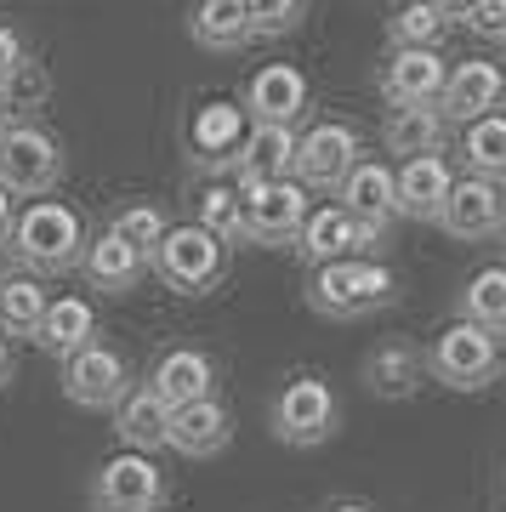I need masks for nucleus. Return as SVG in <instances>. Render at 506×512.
<instances>
[{
  "label": "nucleus",
  "instance_id": "f257e3e1",
  "mask_svg": "<svg viewBox=\"0 0 506 512\" xmlns=\"http://www.w3.org/2000/svg\"><path fill=\"white\" fill-rule=\"evenodd\" d=\"M12 256L29 274H69L80 251H86V222L63 200H29L12 217Z\"/></svg>",
  "mask_w": 506,
  "mask_h": 512
},
{
  "label": "nucleus",
  "instance_id": "f03ea898",
  "mask_svg": "<svg viewBox=\"0 0 506 512\" xmlns=\"http://www.w3.org/2000/svg\"><path fill=\"white\" fill-rule=\"evenodd\" d=\"M506 353H501V336H489V330L467 325V319H450V325L433 336V348H427V376L444 382L450 393H478L501 376Z\"/></svg>",
  "mask_w": 506,
  "mask_h": 512
},
{
  "label": "nucleus",
  "instance_id": "7ed1b4c3",
  "mask_svg": "<svg viewBox=\"0 0 506 512\" xmlns=\"http://www.w3.org/2000/svg\"><path fill=\"white\" fill-rule=\"evenodd\" d=\"M154 274L177 296H205V291H217L222 274H228V245L211 228H199V222H177L154 245Z\"/></svg>",
  "mask_w": 506,
  "mask_h": 512
},
{
  "label": "nucleus",
  "instance_id": "20e7f679",
  "mask_svg": "<svg viewBox=\"0 0 506 512\" xmlns=\"http://www.w3.org/2000/svg\"><path fill=\"white\" fill-rule=\"evenodd\" d=\"M336 421H342V404H336L330 382H319V376H290L279 387V399L268 404L273 439L290 444V450H319L336 433Z\"/></svg>",
  "mask_w": 506,
  "mask_h": 512
},
{
  "label": "nucleus",
  "instance_id": "39448f33",
  "mask_svg": "<svg viewBox=\"0 0 506 512\" xmlns=\"http://www.w3.org/2000/svg\"><path fill=\"white\" fill-rule=\"evenodd\" d=\"M57 183H63V143L46 126L23 120L0 137V188L6 194L35 200V194H52Z\"/></svg>",
  "mask_w": 506,
  "mask_h": 512
},
{
  "label": "nucleus",
  "instance_id": "423d86ee",
  "mask_svg": "<svg viewBox=\"0 0 506 512\" xmlns=\"http://www.w3.org/2000/svg\"><path fill=\"white\" fill-rule=\"evenodd\" d=\"M308 211H313L308 188L296 183V177L239 188V217H245V239H251V245H296Z\"/></svg>",
  "mask_w": 506,
  "mask_h": 512
},
{
  "label": "nucleus",
  "instance_id": "0eeeda50",
  "mask_svg": "<svg viewBox=\"0 0 506 512\" xmlns=\"http://www.w3.org/2000/svg\"><path fill=\"white\" fill-rule=\"evenodd\" d=\"M353 165H359V131L347 126V120H319L313 131L296 137L290 177L308 188V194H336Z\"/></svg>",
  "mask_w": 506,
  "mask_h": 512
},
{
  "label": "nucleus",
  "instance_id": "6e6552de",
  "mask_svg": "<svg viewBox=\"0 0 506 512\" xmlns=\"http://www.w3.org/2000/svg\"><path fill=\"white\" fill-rule=\"evenodd\" d=\"M131 393V365L114 342H86L63 359V399L80 410H114Z\"/></svg>",
  "mask_w": 506,
  "mask_h": 512
},
{
  "label": "nucleus",
  "instance_id": "1a4fd4ad",
  "mask_svg": "<svg viewBox=\"0 0 506 512\" xmlns=\"http://www.w3.org/2000/svg\"><path fill=\"white\" fill-rule=\"evenodd\" d=\"M91 507L97 512H160L165 507V473L154 467V456L120 450L97 467L91 478Z\"/></svg>",
  "mask_w": 506,
  "mask_h": 512
},
{
  "label": "nucleus",
  "instance_id": "9d476101",
  "mask_svg": "<svg viewBox=\"0 0 506 512\" xmlns=\"http://www.w3.org/2000/svg\"><path fill=\"white\" fill-rule=\"evenodd\" d=\"M336 205L359 222L364 245H370V251H381V239H387V228H393V217H398L393 165H387V160H359L342 177V188H336Z\"/></svg>",
  "mask_w": 506,
  "mask_h": 512
},
{
  "label": "nucleus",
  "instance_id": "9b49d317",
  "mask_svg": "<svg viewBox=\"0 0 506 512\" xmlns=\"http://www.w3.org/2000/svg\"><path fill=\"white\" fill-rule=\"evenodd\" d=\"M308 74L296 63H268L251 74V86L239 97V114H251V126H296L308 114Z\"/></svg>",
  "mask_w": 506,
  "mask_h": 512
},
{
  "label": "nucleus",
  "instance_id": "f8f14e48",
  "mask_svg": "<svg viewBox=\"0 0 506 512\" xmlns=\"http://www.w3.org/2000/svg\"><path fill=\"white\" fill-rule=\"evenodd\" d=\"M501 97H506V69L501 63L467 57V63H450V74H444L438 114L455 120V126H472V120H484V114L501 109Z\"/></svg>",
  "mask_w": 506,
  "mask_h": 512
},
{
  "label": "nucleus",
  "instance_id": "ddd939ff",
  "mask_svg": "<svg viewBox=\"0 0 506 512\" xmlns=\"http://www.w3.org/2000/svg\"><path fill=\"white\" fill-rule=\"evenodd\" d=\"M501 222H506L501 183H484V177H455L450 200H444V211H438V228H444V234L478 245V239L501 234Z\"/></svg>",
  "mask_w": 506,
  "mask_h": 512
},
{
  "label": "nucleus",
  "instance_id": "4468645a",
  "mask_svg": "<svg viewBox=\"0 0 506 512\" xmlns=\"http://www.w3.org/2000/svg\"><path fill=\"white\" fill-rule=\"evenodd\" d=\"M228 439H234V416H228V404H222L217 393L182 404V410H171V421H165V444H171L177 456H188V461L222 456Z\"/></svg>",
  "mask_w": 506,
  "mask_h": 512
},
{
  "label": "nucleus",
  "instance_id": "2eb2a0df",
  "mask_svg": "<svg viewBox=\"0 0 506 512\" xmlns=\"http://www.w3.org/2000/svg\"><path fill=\"white\" fill-rule=\"evenodd\" d=\"M455 188V171L444 154H416V160H404L393 171V200H398V217L410 222H438L444 200H450Z\"/></svg>",
  "mask_w": 506,
  "mask_h": 512
},
{
  "label": "nucleus",
  "instance_id": "dca6fc26",
  "mask_svg": "<svg viewBox=\"0 0 506 512\" xmlns=\"http://www.w3.org/2000/svg\"><path fill=\"white\" fill-rule=\"evenodd\" d=\"M148 393L165 404V410H182V404L194 399H211L217 393V365H211V353L199 348H165L148 370Z\"/></svg>",
  "mask_w": 506,
  "mask_h": 512
},
{
  "label": "nucleus",
  "instance_id": "f3484780",
  "mask_svg": "<svg viewBox=\"0 0 506 512\" xmlns=\"http://www.w3.org/2000/svg\"><path fill=\"white\" fill-rule=\"evenodd\" d=\"M444 74L450 63L427 46H393L387 57V69H381V97L393 103V109H410V103H438L444 92Z\"/></svg>",
  "mask_w": 506,
  "mask_h": 512
},
{
  "label": "nucleus",
  "instance_id": "a211bd4d",
  "mask_svg": "<svg viewBox=\"0 0 506 512\" xmlns=\"http://www.w3.org/2000/svg\"><path fill=\"white\" fill-rule=\"evenodd\" d=\"M296 251L308 256L313 268H325V262H353V256H376L370 245H364L359 222L347 217L342 205H319V211H308L302 234H296Z\"/></svg>",
  "mask_w": 506,
  "mask_h": 512
},
{
  "label": "nucleus",
  "instance_id": "6ab92c4d",
  "mask_svg": "<svg viewBox=\"0 0 506 512\" xmlns=\"http://www.w3.org/2000/svg\"><path fill=\"white\" fill-rule=\"evenodd\" d=\"M290 160H296V131L285 126H251L234 148V171L239 188H256V183H279L290 177Z\"/></svg>",
  "mask_w": 506,
  "mask_h": 512
},
{
  "label": "nucleus",
  "instance_id": "aec40b11",
  "mask_svg": "<svg viewBox=\"0 0 506 512\" xmlns=\"http://www.w3.org/2000/svg\"><path fill=\"white\" fill-rule=\"evenodd\" d=\"M80 268H86V279L97 285L103 296H126V291H137L143 285V274H148V256L143 251H131L120 234H103L97 239H86V251H80Z\"/></svg>",
  "mask_w": 506,
  "mask_h": 512
},
{
  "label": "nucleus",
  "instance_id": "412c9836",
  "mask_svg": "<svg viewBox=\"0 0 506 512\" xmlns=\"http://www.w3.org/2000/svg\"><path fill=\"white\" fill-rule=\"evenodd\" d=\"M86 342H97V313H91V302L86 296H52L46 313H40V325H35V348L52 353V359H69Z\"/></svg>",
  "mask_w": 506,
  "mask_h": 512
},
{
  "label": "nucleus",
  "instance_id": "4be33fe9",
  "mask_svg": "<svg viewBox=\"0 0 506 512\" xmlns=\"http://www.w3.org/2000/svg\"><path fill=\"white\" fill-rule=\"evenodd\" d=\"M444 131H450V120L438 114V103H410V109L387 114L381 143H387V154L416 160V154H438V148H444Z\"/></svg>",
  "mask_w": 506,
  "mask_h": 512
},
{
  "label": "nucleus",
  "instance_id": "5701e85b",
  "mask_svg": "<svg viewBox=\"0 0 506 512\" xmlns=\"http://www.w3.org/2000/svg\"><path fill=\"white\" fill-rule=\"evenodd\" d=\"M165 421H171V410H165L148 387H131L126 399L114 404V433H120L126 450H137V456H154L165 444Z\"/></svg>",
  "mask_w": 506,
  "mask_h": 512
},
{
  "label": "nucleus",
  "instance_id": "b1692460",
  "mask_svg": "<svg viewBox=\"0 0 506 512\" xmlns=\"http://www.w3.org/2000/svg\"><path fill=\"white\" fill-rule=\"evenodd\" d=\"M239 148V109L234 103H211L194 114V165L199 171H228Z\"/></svg>",
  "mask_w": 506,
  "mask_h": 512
},
{
  "label": "nucleus",
  "instance_id": "393cba45",
  "mask_svg": "<svg viewBox=\"0 0 506 512\" xmlns=\"http://www.w3.org/2000/svg\"><path fill=\"white\" fill-rule=\"evenodd\" d=\"M455 319H467V325L489 330V336H506V262L495 268H478V274L461 285V302H455Z\"/></svg>",
  "mask_w": 506,
  "mask_h": 512
},
{
  "label": "nucleus",
  "instance_id": "a878e982",
  "mask_svg": "<svg viewBox=\"0 0 506 512\" xmlns=\"http://www.w3.org/2000/svg\"><path fill=\"white\" fill-rule=\"evenodd\" d=\"M188 35H194L205 52H239V46L251 40L245 0H199L194 18H188Z\"/></svg>",
  "mask_w": 506,
  "mask_h": 512
},
{
  "label": "nucleus",
  "instance_id": "bb28decb",
  "mask_svg": "<svg viewBox=\"0 0 506 512\" xmlns=\"http://www.w3.org/2000/svg\"><path fill=\"white\" fill-rule=\"evenodd\" d=\"M308 308L325 313V319H359L364 296H359V274H353V262H325V268H313L308 274Z\"/></svg>",
  "mask_w": 506,
  "mask_h": 512
},
{
  "label": "nucleus",
  "instance_id": "cd10ccee",
  "mask_svg": "<svg viewBox=\"0 0 506 512\" xmlns=\"http://www.w3.org/2000/svg\"><path fill=\"white\" fill-rule=\"evenodd\" d=\"M461 160H467V177L506 183V114L501 109L461 126Z\"/></svg>",
  "mask_w": 506,
  "mask_h": 512
},
{
  "label": "nucleus",
  "instance_id": "c85d7f7f",
  "mask_svg": "<svg viewBox=\"0 0 506 512\" xmlns=\"http://www.w3.org/2000/svg\"><path fill=\"white\" fill-rule=\"evenodd\" d=\"M364 382H370L376 399H410L421 382V353L410 342H387V348H376L364 359Z\"/></svg>",
  "mask_w": 506,
  "mask_h": 512
},
{
  "label": "nucleus",
  "instance_id": "c756f323",
  "mask_svg": "<svg viewBox=\"0 0 506 512\" xmlns=\"http://www.w3.org/2000/svg\"><path fill=\"white\" fill-rule=\"evenodd\" d=\"M46 302L52 296L35 274H6V285H0V336H35Z\"/></svg>",
  "mask_w": 506,
  "mask_h": 512
},
{
  "label": "nucleus",
  "instance_id": "7c9ffc66",
  "mask_svg": "<svg viewBox=\"0 0 506 512\" xmlns=\"http://www.w3.org/2000/svg\"><path fill=\"white\" fill-rule=\"evenodd\" d=\"M444 12H438L433 0H404L398 6V18L387 23V35H393V46H427V52H438V40H444Z\"/></svg>",
  "mask_w": 506,
  "mask_h": 512
},
{
  "label": "nucleus",
  "instance_id": "2f4dec72",
  "mask_svg": "<svg viewBox=\"0 0 506 512\" xmlns=\"http://www.w3.org/2000/svg\"><path fill=\"white\" fill-rule=\"evenodd\" d=\"M165 211L154 200H131V205H120L114 211V222H109V234H120L131 245V251H143V256H154V245L165 239Z\"/></svg>",
  "mask_w": 506,
  "mask_h": 512
},
{
  "label": "nucleus",
  "instance_id": "473e14b6",
  "mask_svg": "<svg viewBox=\"0 0 506 512\" xmlns=\"http://www.w3.org/2000/svg\"><path fill=\"white\" fill-rule=\"evenodd\" d=\"M199 228H211L222 245L245 239V217H239V188H228V183H211V188H205V194H199Z\"/></svg>",
  "mask_w": 506,
  "mask_h": 512
},
{
  "label": "nucleus",
  "instance_id": "72a5a7b5",
  "mask_svg": "<svg viewBox=\"0 0 506 512\" xmlns=\"http://www.w3.org/2000/svg\"><path fill=\"white\" fill-rule=\"evenodd\" d=\"M251 35H290L302 23V0H245Z\"/></svg>",
  "mask_w": 506,
  "mask_h": 512
},
{
  "label": "nucleus",
  "instance_id": "f704fd0d",
  "mask_svg": "<svg viewBox=\"0 0 506 512\" xmlns=\"http://www.w3.org/2000/svg\"><path fill=\"white\" fill-rule=\"evenodd\" d=\"M353 274H359V296H364V308H387L398 296V279L387 262H376V256H353Z\"/></svg>",
  "mask_w": 506,
  "mask_h": 512
},
{
  "label": "nucleus",
  "instance_id": "c9c22d12",
  "mask_svg": "<svg viewBox=\"0 0 506 512\" xmlns=\"http://www.w3.org/2000/svg\"><path fill=\"white\" fill-rule=\"evenodd\" d=\"M23 69H29V46H23L18 29H6V23H0V97L18 86Z\"/></svg>",
  "mask_w": 506,
  "mask_h": 512
},
{
  "label": "nucleus",
  "instance_id": "e433bc0d",
  "mask_svg": "<svg viewBox=\"0 0 506 512\" xmlns=\"http://www.w3.org/2000/svg\"><path fill=\"white\" fill-rule=\"evenodd\" d=\"M467 29L478 40H506V0H472Z\"/></svg>",
  "mask_w": 506,
  "mask_h": 512
},
{
  "label": "nucleus",
  "instance_id": "4c0bfd02",
  "mask_svg": "<svg viewBox=\"0 0 506 512\" xmlns=\"http://www.w3.org/2000/svg\"><path fill=\"white\" fill-rule=\"evenodd\" d=\"M433 6L444 12V23H450V18H467V12H472V0H433Z\"/></svg>",
  "mask_w": 506,
  "mask_h": 512
},
{
  "label": "nucleus",
  "instance_id": "58836bf2",
  "mask_svg": "<svg viewBox=\"0 0 506 512\" xmlns=\"http://www.w3.org/2000/svg\"><path fill=\"white\" fill-rule=\"evenodd\" d=\"M12 217H18V211H12V194H6V188H0V239L12 234Z\"/></svg>",
  "mask_w": 506,
  "mask_h": 512
},
{
  "label": "nucleus",
  "instance_id": "ea45409f",
  "mask_svg": "<svg viewBox=\"0 0 506 512\" xmlns=\"http://www.w3.org/2000/svg\"><path fill=\"white\" fill-rule=\"evenodd\" d=\"M12 382V342H6V336H0V387Z\"/></svg>",
  "mask_w": 506,
  "mask_h": 512
},
{
  "label": "nucleus",
  "instance_id": "a19ab883",
  "mask_svg": "<svg viewBox=\"0 0 506 512\" xmlns=\"http://www.w3.org/2000/svg\"><path fill=\"white\" fill-rule=\"evenodd\" d=\"M6 131H12V103L0 97V137H6Z\"/></svg>",
  "mask_w": 506,
  "mask_h": 512
},
{
  "label": "nucleus",
  "instance_id": "79ce46f5",
  "mask_svg": "<svg viewBox=\"0 0 506 512\" xmlns=\"http://www.w3.org/2000/svg\"><path fill=\"white\" fill-rule=\"evenodd\" d=\"M330 512H370L364 501H342V507H330Z\"/></svg>",
  "mask_w": 506,
  "mask_h": 512
},
{
  "label": "nucleus",
  "instance_id": "37998d69",
  "mask_svg": "<svg viewBox=\"0 0 506 512\" xmlns=\"http://www.w3.org/2000/svg\"><path fill=\"white\" fill-rule=\"evenodd\" d=\"M0 285H6V256H0Z\"/></svg>",
  "mask_w": 506,
  "mask_h": 512
},
{
  "label": "nucleus",
  "instance_id": "c03bdc74",
  "mask_svg": "<svg viewBox=\"0 0 506 512\" xmlns=\"http://www.w3.org/2000/svg\"><path fill=\"white\" fill-rule=\"evenodd\" d=\"M501 251H506V222H501Z\"/></svg>",
  "mask_w": 506,
  "mask_h": 512
},
{
  "label": "nucleus",
  "instance_id": "a18cd8bd",
  "mask_svg": "<svg viewBox=\"0 0 506 512\" xmlns=\"http://www.w3.org/2000/svg\"><path fill=\"white\" fill-rule=\"evenodd\" d=\"M501 46H506V40H501Z\"/></svg>",
  "mask_w": 506,
  "mask_h": 512
}]
</instances>
